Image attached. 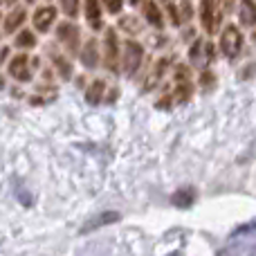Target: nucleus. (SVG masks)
<instances>
[{
	"mask_svg": "<svg viewBox=\"0 0 256 256\" xmlns=\"http://www.w3.org/2000/svg\"><path fill=\"white\" fill-rule=\"evenodd\" d=\"M222 20V9L218 7V0H202L200 2V22L207 34H216Z\"/></svg>",
	"mask_w": 256,
	"mask_h": 256,
	"instance_id": "obj_1",
	"label": "nucleus"
},
{
	"mask_svg": "<svg viewBox=\"0 0 256 256\" xmlns=\"http://www.w3.org/2000/svg\"><path fill=\"white\" fill-rule=\"evenodd\" d=\"M194 94V84H191V72L186 66L176 68V92H173V104L182 106L186 104Z\"/></svg>",
	"mask_w": 256,
	"mask_h": 256,
	"instance_id": "obj_2",
	"label": "nucleus"
},
{
	"mask_svg": "<svg viewBox=\"0 0 256 256\" xmlns=\"http://www.w3.org/2000/svg\"><path fill=\"white\" fill-rule=\"evenodd\" d=\"M142 58H144V48L135 40H126L124 43V54H122V68H124L126 76H135V72L140 70Z\"/></svg>",
	"mask_w": 256,
	"mask_h": 256,
	"instance_id": "obj_3",
	"label": "nucleus"
},
{
	"mask_svg": "<svg viewBox=\"0 0 256 256\" xmlns=\"http://www.w3.org/2000/svg\"><path fill=\"white\" fill-rule=\"evenodd\" d=\"M220 50L227 58H236L243 50V34L236 25H227L220 34Z\"/></svg>",
	"mask_w": 256,
	"mask_h": 256,
	"instance_id": "obj_4",
	"label": "nucleus"
},
{
	"mask_svg": "<svg viewBox=\"0 0 256 256\" xmlns=\"http://www.w3.org/2000/svg\"><path fill=\"white\" fill-rule=\"evenodd\" d=\"M104 63L110 72H120V40H117L115 30H106V40H104Z\"/></svg>",
	"mask_w": 256,
	"mask_h": 256,
	"instance_id": "obj_5",
	"label": "nucleus"
},
{
	"mask_svg": "<svg viewBox=\"0 0 256 256\" xmlns=\"http://www.w3.org/2000/svg\"><path fill=\"white\" fill-rule=\"evenodd\" d=\"M56 34H58V40H61L70 52L79 50V27L76 25H72V22H61Z\"/></svg>",
	"mask_w": 256,
	"mask_h": 256,
	"instance_id": "obj_6",
	"label": "nucleus"
},
{
	"mask_svg": "<svg viewBox=\"0 0 256 256\" xmlns=\"http://www.w3.org/2000/svg\"><path fill=\"white\" fill-rule=\"evenodd\" d=\"M189 56L194 63H198L200 68H204L209 61H214V45L207 43V40H196L191 52H189Z\"/></svg>",
	"mask_w": 256,
	"mask_h": 256,
	"instance_id": "obj_7",
	"label": "nucleus"
},
{
	"mask_svg": "<svg viewBox=\"0 0 256 256\" xmlns=\"http://www.w3.org/2000/svg\"><path fill=\"white\" fill-rule=\"evenodd\" d=\"M9 74L18 81H30L32 79V72H30V58L25 54L16 56L12 63H9Z\"/></svg>",
	"mask_w": 256,
	"mask_h": 256,
	"instance_id": "obj_8",
	"label": "nucleus"
},
{
	"mask_svg": "<svg viewBox=\"0 0 256 256\" xmlns=\"http://www.w3.org/2000/svg\"><path fill=\"white\" fill-rule=\"evenodd\" d=\"M56 20V9L54 7H38L34 14V27L38 32H48L50 25Z\"/></svg>",
	"mask_w": 256,
	"mask_h": 256,
	"instance_id": "obj_9",
	"label": "nucleus"
},
{
	"mask_svg": "<svg viewBox=\"0 0 256 256\" xmlns=\"http://www.w3.org/2000/svg\"><path fill=\"white\" fill-rule=\"evenodd\" d=\"M166 66H168V58H160L158 63H155L153 68H150V72H148V76H146V81H144V92H148V90H153L155 86L160 84V79L164 76V70H166Z\"/></svg>",
	"mask_w": 256,
	"mask_h": 256,
	"instance_id": "obj_10",
	"label": "nucleus"
},
{
	"mask_svg": "<svg viewBox=\"0 0 256 256\" xmlns=\"http://www.w3.org/2000/svg\"><path fill=\"white\" fill-rule=\"evenodd\" d=\"M238 18L245 27H254L256 25V2L254 0H240L238 7Z\"/></svg>",
	"mask_w": 256,
	"mask_h": 256,
	"instance_id": "obj_11",
	"label": "nucleus"
},
{
	"mask_svg": "<svg viewBox=\"0 0 256 256\" xmlns=\"http://www.w3.org/2000/svg\"><path fill=\"white\" fill-rule=\"evenodd\" d=\"M196 202V189L194 186H182L173 194V204L180 209H189L191 204Z\"/></svg>",
	"mask_w": 256,
	"mask_h": 256,
	"instance_id": "obj_12",
	"label": "nucleus"
},
{
	"mask_svg": "<svg viewBox=\"0 0 256 256\" xmlns=\"http://www.w3.org/2000/svg\"><path fill=\"white\" fill-rule=\"evenodd\" d=\"M120 220V214L117 212H106V214H99L97 218H92V220H88L84 225V234L86 232H94V230H99V227H104V225H108V222H117Z\"/></svg>",
	"mask_w": 256,
	"mask_h": 256,
	"instance_id": "obj_13",
	"label": "nucleus"
},
{
	"mask_svg": "<svg viewBox=\"0 0 256 256\" xmlns=\"http://www.w3.org/2000/svg\"><path fill=\"white\" fill-rule=\"evenodd\" d=\"M104 92H106V81L94 79L92 84H90V88L86 90V102H88L90 106H97V104H102Z\"/></svg>",
	"mask_w": 256,
	"mask_h": 256,
	"instance_id": "obj_14",
	"label": "nucleus"
},
{
	"mask_svg": "<svg viewBox=\"0 0 256 256\" xmlns=\"http://www.w3.org/2000/svg\"><path fill=\"white\" fill-rule=\"evenodd\" d=\"M97 61H99V52H97V40L90 38L88 43H86L84 52H81V63H84L88 70H92V68H97Z\"/></svg>",
	"mask_w": 256,
	"mask_h": 256,
	"instance_id": "obj_15",
	"label": "nucleus"
},
{
	"mask_svg": "<svg viewBox=\"0 0 256 256\" xmlns=\"http://www.w3.org/2000/svg\"><path fill=\"white\" fill-rule=\"evenodd\" d=\"M144 16H146V20H148L153 27H158V30H162L164 27L162 12H160V7L153 2V0H146L144 2Z\"/></svg>",
	"mask_w": 256,
	"mask_h": 256,
	"instance_id": "obj_16",
	"label": "nucleus"
},
{
	"mask_svg": "<svg viewBox=\"0 0 256 256\" xmlns=\"http://www.w3.org/2000/svg\"><path fill=\"white\" fill-rule=\"evenodd\" d=\"M25 16H27V12L22 7H16L12 14H7V18H4V32H7V34L16 32L18 27L25 22Z\"/></svg>",
	"mask_w": 256,
	"mask_h": 256,
	"instance_id": "obj_17",
	"label": "nucleus"
},
{
	"mask_svg": "<svg viewBox=\"0 0 256 256\" xmlns=\"http://www.w3.org/2000/svg\"><path fill=\"white\" fill-rule=\"evenodd\" d=\"M86 18L94 30H102V7L99 0H86Z\"/></svg>",
	"mask_w": 256,
	"mask_h": 256,
	"instance_id": "obj_18",
	"label": "nucleus"
},
{
	"mask_svg": "<svg viewBox=\"0 0 256 256\" xmlns=\"http://www.w3.org/2000/svg\"><path fill=\"white\" fill-rule=\"evenodd\" d=\"M54 66H56V70H58V74H61V79H70L72 76V66L66 61L63 56H58V54H54Z\"/></svg>",
	"mask_w": 256,
	"mask_h": 256,
	"instance_id": "obj_19",
	"label": "nucleus"
},
{
	"mask_svg": "<svg viewBox=\"0 0 256 256\" xmlns=\"http://www.w3.org/2000/svg\"><path fill=\"white\" fill-rule=\"evenodd\" d=\"M16 45L18 48H34L36 45V38H34V34L32 32H20V34L16 36Z\"/></svg>",
	"mask_w": 256,
	"mask_h": 256,
	"instance_id": "obj_20",
	"label": "nucleus"
},
{
	"mask_svg": "<svg viewBox=\"0 0 256 256\" xmlns=\"http://www.w3.org/2000/svg\"><path fill=\"white\" fill-rule=\"evenodd\" d=\"M61 7L68 16L74 18L76 14H79V0H61Z\"/></svg>",
	"mask_w": 256,
	"mask_h": 256,
	"instance_id": "obj_21",
	"label": "nucleus"
},
{
	"mask_svg": "<svg viewBox=\"0 0 256 256\" xmlns=\"http://www.w3.org/2000/svg\"><path fill=\"white\" fill-rule=\"evenodd\" d=\"M214 84H216V76H214L212 72H202V76H200V86H202L204 92H209V90L214 88Z\"/></svg>",
	"mask_w": 256,
	"mask_h": 256,
	"instance_id": "obj_22",
	"label": "nucleus"
},
{
	"mask_svg": "<svg viewBox=\"0 0 256 256\" xmlns=\"http://www.w3.org/2000/svg\"><path fill=\"white\" fill-rule=\"evenodd\" d=\"M104 4L110 14H120L122 7H124V0H104Z\"/></svg>",
	"mask_w": 256,
	"mask_h": 256,
	"instance_id": "obj_23",
	"label": "nucleus"
},
{
	"mask_svg": "<svg viewBox=\"0 0 256 256\" xmlns=\"http://www.w3.org/2000/svg\"><path fill=\"white\" fill-rule=\"evenodd\" d=\"M218 2H220V9H222V12H227V9L234 7L236 0H218Z\"/></svg>",
	"mask_w": 256,
	"mask_h": 256,
	"instance_id": "obj_24",
	"label": "nucleus"
},
{
	"mask_svg": "<svg viewBox=\"0 0 256 256\" xmlns=\"http://www.w3.org/2000/svg\"><path fill=\"white\" fill-rule=\"evenodd\" d=\"M137 2H140V0H130V4H137Z\"/></svg>",
	"mask_w": 256,
	"mask_h": 256,
	"instance_id": "obj_25",
	"label": "nucleus"
},
{
	"mask_svg": "<svg viewBox=\"0 0 256 256\" xmlns=\"http://www.w3.org/2000/svg\"><path fill=\"white\" fill-rule=\"evenodd\" d=\"M27 2H32V0H27Z\"/></svg>",
	"mask_w": 256,
	"mask_h": 256,
	"instance_id": "obj_26",
	"label": "nucleus"
}]
</instances>
